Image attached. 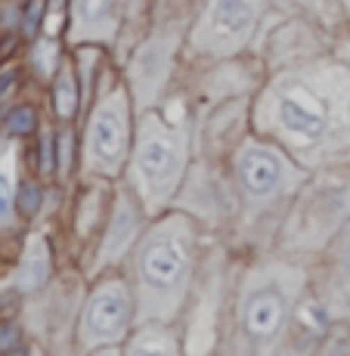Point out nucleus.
Segmentation results:
<instances>
[{"label":"nucleus","instance_id":"4468645a","mask_svg":"<svg viewBox=\"0 0 350 356\" xmlns=\"http://www.w3.org/2000/svg\"><path fill=\"white\" fill-rule=\"evenodd\" d=\"M38 170L40 174H53L56 170V136L40 134L38 140Z\"/></svg>","mask_w":350,"mask_h":356},{"label":"nucleus","instance_id":"9d476101","mask_svg":"<svg viewBox=\"0 0 350 356\" xmlns=\"http://www.w3.org/2000/svg\"><path fill=\"white\" fill-rule=\"evenodd\" d=\"M53 106H56V112L68 118V115H74V108H78V87H74V74L68 72H59L56 78V87H53Z\"/></svg>","mask_w":350,"mask_h":356},{"label":"nucleus","instance_id":"f03ea898","mask_svg":"<svg viewBox=\"0 0 350 356\" xmlns=\"http://www.w3.org/2000/svg\"><path fill=\"white\" fill-rule=\"evenodd\" d=\"M87 149H90V161L96 168H109V170L118 168L121 155L127 149V130H125V121H121L118 106H106L96 112Z\"/></svg>","mask_w":350,"mask_h":356},{"label":"nucleus","instance_id":"423d86ee","mask_svg":"<svg viewBox=\"0 0 350 356\" xmlns=\"http://www.w3.org/2000/svg\"><path fill=\"white\" fill-rule=\"evenodd\" d=\"M239 180L251 195H267L279 183V161L264 149H248L239 159Z\"/></svg>","mask_w":350,"mask_h":356},{"label":"nucleus","instance_id":"f8f14e48","mask_svg":"<svg viewBox=\"0 0 350 356\" xmlns=\"http://www.w3.org/2000/svg\"><path fill=\"white\" fill-rule=\"evenodd\" d=\"M40 186L34 180H22L19 183V193H16V211L22 217H34L40 211Z\"/></svg>","mask_w":350,"mask_h":356},{"label":"nucleus","instance_id":"f257e3e1","mask_svg":"<svg viewBox=\"0 0 350 356\" xmlns=\"http://www.w3.org/2000/svg\"><path fill=\"white\" fill-rule=\"evenodd\" d=\"M279 124L298 143H313L326 130V106L310 90H288L279 97Z\"/></svg>","mask_w":350,"mask_h":356},{"label":"nucleus","instance_id":"39448f33","mask_svg":"<svg viewBox=\"0 0 350 356\" xmlns=\"http://www.w3.org/2000/svg\"><path fill=\"white\" fill-rule=\"evenodd\" d=\"M127 298L118 289H106L93 298L87 310V332L96 338H118L127 332Z\"/></svg>","mask_w":350,"mask_h":356},{"label":"nucleus","instance_id":"9b49d317","mask_svg":"<svg viewBox=\"0 0 350 356\" xmlns=\"http://www.w3.org/2000/svg\"><path fill=\"white\" fill-rule=\"evenodd\" d=\"M47 273H50V260L44 257V248H38V251H34V254L22 264V273H19V289H22V291L38 289V285L47 279Z\"/></svg>","mask_w":350,"mask_h":356},{"label":"nucleus","instance_id":"7ed1b4c3","mask_svg":"<svg viewBox=\"0 0 350 356\" xmlns=\"http://www.w3.org/2000/svg\"><path fill=\"white\" fill-rule=\"evenodd\" d=\"M186 264H189L186 251L174 238H155V242H149L143 248V257H140L143 279L152 289H174L177 282H183Z\"/></svg>","mask_w":350,"mask_h":356},{"label":"nucleus","instance_id":"0eeeda50","mask_svg":"<svg viewBox=\"0 0 350 356\" xmlns=\"http://www.w3.org/2000/svg\"><path fill=\"white\" fill-rule=\"evenodd\" d=\"M136 170L146 183H161L174 170V146L161 134H146L136 155Z\"/></svg>","mask_w":350,"mask_h":356},{"label":"nucleus","instance_id":"20e7f679","mask_svg":"<svg viewBox=\"0 0 350 356\" xmlns=\"http://www.w3.org/2000/svg\"><path fill=\"white\" fill-rule=\"evenodd\" d=\"M242 323L245 332L255 334V338H273L285 323V298L276 289L255 291L245 300Z\"/></svg>","mask_w":350,"mask_h":356},{"label":"nucleus","instance_id":"1a4fd4ad","mask_svg":"<svg viewBox=\"0 0 350 356\" xmlns=\"http://www.w3.org/2000/svg\"><path fill=\"white\" fill-rule=\"evenodd\" d=\"M38 130V112L31 106H16L3 115V134L10 140H25Z\"/></svg>","mask_w":350,"mask_h":356},{"label":"nucleus","instance_id":"2eb2a0df","mask_svg":"<svg viewBox=\"0 0 350 356\" xmlns=\"http://www.w3.org/2000/svg\"><path fill=\"white\" fill-rule=\"evenodd\" d=\"M13 208H16V195H13V189H10V183H6V177L0 174V220H3V217H10Z\"/></svg>","mask_w":350,"mask_h":356},{"label":"nucleus","instance_id":"a211bd4d","mask_svg":"<svg viewBox=\"0 0 350 356\" xmlns=\"http://www.w3.org/2000/svg\"><path fill=\"white\" fill-rule=\"evenodd\" d=\"M13 81H16V78H13V72H0V97H3V93L10 90Z\"/></svg>","mask_w":350,"mask_h":356},{"label":"nucleus","instance_id":"6e6552de","mask_svg":"<svg viewBox=\"0 0 350 356\" xmlns=\"http://www.w3.org/2000/svg\"><path fill=\"white\" fill-rule=\"evenodd\" d=\"M251 6L245 0H221L214 10V29L217 34H230V38H242L251 31Z\"/></svg>","mask_w":350,"mask_h":356},{"label":"nucleus","instance_id":"ddd939ff","mask_svg":"<svg viewBox=\"0 0 350 356\" xmlns=\"http://www.w3.org/2000/svg\"><path fill=\"white\" fill-rule=\"evenodd\" d=\"M40 19H44V0H29L25 10H22V16H19V31H22L25 40H31L34 34H38Z\"/></svg>","mask_w":350,"mask_h":356},{"label":"nucleus","instance_id":"f3484780","mask_svg":"<svg viewBox=\"0 0 350 356\" xmlns=\"http://www.w3.org/2000/svg\"><path fill=\"white\" fill-rule=\"evenodd\" d=\"M16 328H13V325H3V328H0V350H10V341H16Z\"/></svg>","mask_w":350,"mask_h":356},{"label":"nucleus","instance_id":"dca6fc26","mask_svg":"<svg viewBox=\"0 0 350 356\" xmlns=\"http://www.w3.org/2000/svg\"><path fill=\"white\" fill-rule=\"evenodd\" d=\"M109 6V0H81V10L87 13V16H102Z\"/></svg>","mask_w":350,"mask_h":356}]
</instances>
